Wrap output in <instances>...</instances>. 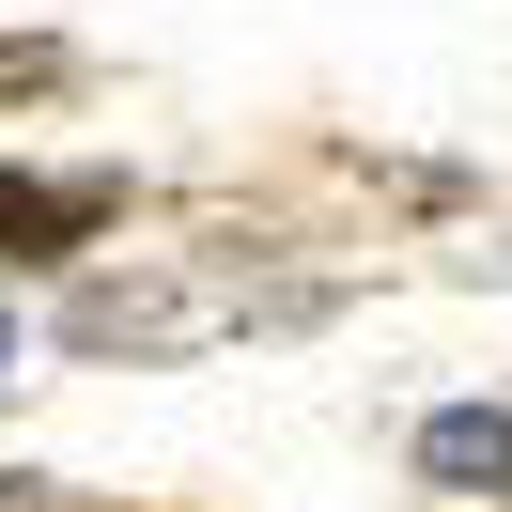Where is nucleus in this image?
I'll list each match as a JSON object with an SVG mask.
<instances>
[{
    "mask_svg": "<svg viewBox=\"0 0 512 512\" xmlns=\"http://www.w3.org/2000/svg\"><path fill=\"white\" fill-rule=\"evenodd\" d=\"M0 357H16V326H0Z\"/></svg>",
    "mask_w": 512,
    "mask_h": 512,
    "instance_id": "7ed1b4c3",
    "label": "nucleus"
},
{
    "mask_svg": "<svg viewBox=\"0 0 512 512\" xmlns=\"http://www.w3.org/2000/svg\"><path fill=\"white\" fill-rule=\"evenodd\" d=\"M419 466H435L450 497H512V404H450V419H419Z\"/></svg>",
    "mask_w": 512,
    "mask_h": 512,
    "instance_id": "f03ea898",
    "label": "nucleus"
},
{
    "mask_svg": "<svg viewBox=\"0 0 512 512\" xmlns=\"http://www.w3.org/2000/svg\"><path fill=\"white\" fill-rule=\"evenodd\" d=\"M109 171H0V264H63V249H94L109 233Z\"/></svg>",
    "mask_w": 512,
    "mask_h": 512,
    "instance_id": "f257e3e1",
    "label": "nucleus"
}]
</instances>
